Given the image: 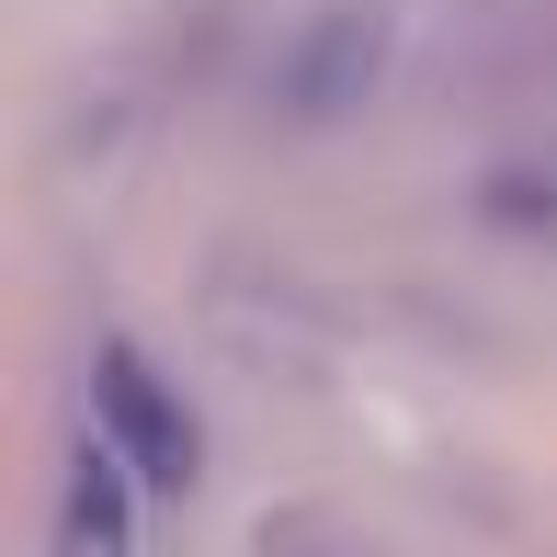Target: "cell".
I'll return each instance as SVG.
<instances>
[{
  "label": "cell",
  "mask_w": 557,
  "mask_h": 557,
  "mask_svg": "<svg viewBox=\"0 0 557 557\" xmlns=\"http://www.w3.org/2000/svg\"><path fill=\"white\" fill-rule=\"evenodd\" d=\"M557 58V0H285L250 91L285 125H364L421 91H490Z\"/></svg>",
  "instance_id": "6da1fadb"
},
{
  "label": "cell",
  "mask_w": 557,
  "mask_h": 557,
  "mask_svg": "<svg viewBox=\"0 0 557 557\" xmlns=\"http://www.w3.org/2000/svg\"><path fill=\"white\" fill-rule=\"evenodd\" d=\"M91 398H103V455H125V478H148V490H183L194 478V410L137 352H103V387Z\"/></svg>",
  "instance_id": "7a4b0ae2"
},
{
  "label": "cell",
  "mask_w": 557,
  "mask_h": 557,
  "mask_svg": "<svg viewBox=\"0 0 557 557\" xmlns=\"http://www.w3.org/2000/svg\"><path fill=\"white\" fill-rule=\"evenodd\" d=\"M478 206H490L500 227H557V148H535V160H512V171H490V183H478Z\"/></svg>",
  "instance_id": "3957f363"
},
{
  "label": "cell",
  "mask_w": 557,
  "mask_h": 557,
  "mask_svg": "<svg viewBox=\"0 0 557 557\" xmlns=\"http://www.w3.org/2000/svg\"><path fill=\"white\" fill-rule=\"evenodd\" d=\"M262 557H375V546H352L342 523H319V512H285V523H262Z\"/></svg>",
  "instance_id": "277c9868"
}]
</instances>
